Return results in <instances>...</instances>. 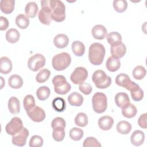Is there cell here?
Wrapping results in <instances>:
<instances>
[{"label":"cell","instance_id":"6da1fadb","mask_svg":"<svg viewBox=\"0 0 147 147\" xmlns=\"http://www.w3.org/2000/svg\"><path fill=\"white\" fill-rule=\"evenodd\" d=\"M106 51L104 46L99 42L92 44L89 48L88 59L95 65H100L104 59Z\"/></svg>","mask_w":147,"mask_h":147},{"label":"cell","instance_id":"7a4b0ae2","mask_svg":"<svg viewBox=\"0 0 147 147\" xmlns=\"http://www.w3.org/2000/svg\"><path fill=\"white\" fill-rule=\"evenodd\" d=\"M47 5L52 10V20L56 22L63 21L65 18V7L61 1L45 0Z\"/></svg>","mask_w":147,"mask_h":147},{"label":"cell","instance_id":"3957f363","mask_svg":"<svg viewBox=\"0 0 147 147\" xmlns=\"http://www.w3.org/2000/svg\"><path fill=\"white\" fill-rule=\"evenodd\" d=\"M71 57L67 52H61L53 56L52 60L53 68L58 71L66 69L70 65Z\"/></svg>","mask_w":147,"mask_h":147},{"label":"cell","instance_id":"277c9868","mask_svg":"<svg viewBox=\"0 0 147 147\" xmlns=\"http://www.w3.org/2000/svg\"><path fill=\"white\" fill-rule=\"evenodd\" d=\"M92 80L95 86L100 89L106 88L111 83V78L107 76L103 70L95 71L92 76Z\"/></svg>","mask_w":147,"mask_h":147},{"label":"cell","instance_id":"5b68a950","mask_svg":"<svg viewBox=\"0 0 147 147\" xmlns=\"http://www.w3.org/2000/svg\"><path fill=\"white\" fill-rule=\"evenodd\" d=\"M52 83L54 86V90L57 94H66L71 88L70 84L67 82L65 78L63 75L55 76L52 79Z\"/></svg>","mask_w":147,"mask_h":147},{"label":"cell","instance_id":"8992f818","mask_svg":"<svg viewBox=\"0 0 147 147\" xmlns=\"http://www.w3.org/2000/svg\"><path fill=\"white\" fill-rule=\"evenodd\" d=\"M92 103L94 111L98 114L103 113L107 109V99L103 92L95 93L92 96Z\"/></svg>","mask_w":147,"mask_h":147},{"label":"cell","instance_id":"52a82bcc","mask_svg":"<svg viewBox=\"0 0 147 147\" xmlns=\"http://www.w3.org/2000/svg\"><path fill=\"white\" fill-rule=\"evenodd\" d=\"M45 64V57L40 53L32 56L28 60V68L32 71L36 72L42 68Z\"/></svg>","mask_w":147,"mask_h":147},{"label":"cell","instance_id":"ba28073f","mask_svg":"<svg viewBox=\"0 0 147 147\" xmlns=\"http://www.w3.org/2000/svg\"><path fill=\"white\" fill-rule=\"evenodd\" d=\"M23 128V123L21 119L19 117H14L6 125L5 130L8 134L14 136L21 131Z\"/></svg>","mask_w":147,"mask_h":147},{"label":"cell","instance_id":"9c48e42d","mask_svg":"<svg viewBox=\"0 0 147 147\" xmlns=\"http://www.w3.org/2000/svg\"><path fill=\"white\" fill-rule=\"evenodd\" d=\"M41 5L42 8L38 14V19L42 24L49 25L52 20V10L47 5L45 0L41 1Z\"/></svg>","mask_w":147,"mask_h":147},{"label":"cell","instance_id":"30bf717a","mask_svg":"<svg viewBox=\"0 0 147 147\" xmlns=\"http://www.w3.org/2000/svg\"><path fill=\"white\" fill-rule=\"evenodd\" d=\"M88 76L87 70L82 67L76 68L71 75L70 79L75 84H80L86 80Z\"/></svg>","mask_w":147,"mask_h":147},{"label":"cell","instance_id":"8fae6325","mask_svg":"<svg viewBox=\"0 0 147 147\" xmlns=\"http://www.w3.org/2000/svg\"><path fill=\"white\" fill-rule=\"evenodd\" d=\"M29 133L28 130L24 127L21 131L12 137V143L14 145L23 146L26 144V139L29 136Z\"/></svg>","mask_w":147,"mask_h":147},{"label":"cell","instance_id":"7c38bea8","mask_svg":"<svg viewBox=\"0 0 147 147\" xmlns=\"http://www.w3.org/2000/svg\"><path fill=\"white\" fill-rule=\"evenodd\" d=\"M27 114L33 121L36 122H42L45 118L44 110L38 106H34L32 110L27 113Z\"/></svg>","mask_w":147,"mask_h":147},{"label":"cell","instance_id":"4fadbf2b","mask_svg":"<svg viewBox=\"0 0 147 147\" xmlns=\"http://www.w3.org/2000/svg\"><path fill=\"white\" fill-rule=\"evenodd\" d=\"M126 52V47L125 45L121 42L116 45L111 46V54L112 57L119 59L122 57Z\"/></svg>","mask_w":147,"mask_h":147},{"label":"cell","instance_id":"5bb4252c","mask_svg":"<svg viewBox=\"0 0 147 147\" xmlns=\"http://www.w3.org/2000/svg\"><path fill=\"white\" fill-rule=\"evenodd\" d=\"M91 33L94 38L103 40L106 36L107 29L102 25H96L92 28Z\"/></svg>","mask_w":147,"mask_h":147},{"label":"cell","instance_id":"9a60e30c","mask_svg":"<svg viewBox=\"0 0 147 147\" xmlns=\"http://www.w3.org/2000/svg\"><path fill=\"white\" fill-rule=\"evenodd\" d=\"M114 124V119L112 117L105 115L100 117L98 120L99 127L103 130H109L111 129Z\"/></svg>","mask_w":147,"mask_h":147},{"label":"cell","instance_id":"2e32d148","mask_svg":"<svg viewBox=\"0 0 147 147\" xmlns=\"http://www.w3.org/2000/svg\"><path fill=\"white\" fill-rule=\"evenodd\" d=\"M115 83L119 86L124 87L127 90L131 84L132 81L127 75L122 73L117 76L115 78Z\"/></svg>","mask_w":147,"mask_h":147},{"label":"cell","instance_id":"e0dca14e","mask_svg":"<svg viewBox=\"0 0 147 147\" xmlns=\"http://www.w3.org/2000/svg\"><path fill=\"white\" fill-rule=\"evenodd\" d=\"M115 102L118 107L123 108L130 103V99L126 93L119 92L115 96Z\"/></svg>","mask_w":147,"mask_h":147},{"label":"cell","instance_id":"ac0fdd59","mask_svg":"<svg viewBox=\"0 0 147 147\" xmlns=\"http://www.w3.org/2000/svg\"><path fill=\"white\" fill-rule=\"evenodd\" d=\"M54 45L58 48H64L66 47L69 43L68 36L64 34H59L53 38Z\"/></svg>","mask_w":147,"mask_h":147},{"label":"cell","instance_id":"d6986e66","mask_svg":"<svg viewBox=\"0 0 147 147\" xmlns=\"http://www.w3.org/2000/svg\"><path fill=\"white\" fill-rule=\"evenodd\" d=\"M0 71L1 74H7L12 70V63L10 59L3 56L0 59Z\"/></svg>","mask_w":147,"mask_h":147},{"label":"cell","instance_id":"ffe728a7","mask_svg":"<svg viewBox=\"0 0 147 147\" xmlns=\"http://www.w3.org/2000/svg\"><path fill=\"white\" fill-rule=\"evenodd\" d=\"M144 140L145 134L144 132L141 130L134 131L130 137L131 142L134 146H140L144 143Z\"/></svg>","mask_w":147,"mask_h":147},{"label":"cell","instance_id":"44dd1931","mask_svg":"<svg viewBox=\"0 0 147 147\" xmlns=\"http://www.w3.org/2000/svg\"><path fill=\"white\" fill-rule=\"evenodd\" d=\"M68 101L71 106H80L83 102V97L80 94L74 92L68 96Z\"/></svg>","mask_w":147,"mask_h":147},{"label":"cell","instance_id":"7402d4cb","mask_svg":"<svg viewBox=\"0 0 147 147\" xmlns=\"http://www.w3.org/2000/svg\"><path fill=\"white\" fill-rule=\"evenodd\" d=\"M8 109L11 114H16L20 113V103L17 98L12 96L9 99Z\"/></svg>","mask_w":147,"mask_h":147},{"label":"cell","instance_id":"603a6c76","mask_svg":"<svg viewBox=\"0 0 147 147\" xmlns=\"http://www.w3.org/2000/svg\"><path fill=\"white\" fill-rule=\"evenodd\" d=\"M38 6L34 2L28 3L25 8V13L28 18H34L38 11Z\"/></svg>","mask_w":147,"mask_h":147},{"label":"cell","instance_id":"cb8c5ba5","mask_svg":"<svg viewBox=\"0 0 147 147\" xmlns=\"http://www.w3.org/2000/svg\"><path fill=\"white\" fill-rule=\"evenodd\" d=\"M14 4L15 1L13 0H2L0 5L1 10L5 14H10L14 10Z\"/></svg>","mask_w":147,"mask_h":147},{"label":"cell","instance_id":"d4e9b609","mask_svg":"<svg viewBox=\"0 0 147 147\" xmlns=\"http://www.w3.org/2000/svg\"><path fill=\"white\" fill-rule=\"evenodd\" d=\"M106 68L110 72L117 71L121 67V61L119 59H115L112 56L109 57L106 63Z\"/></svg>","mask_w":147,"mask_h":147},{"label":"cell","instance_id":"484cf974","mask_svg":"<svg viewBox=\"0 0 147 147\" xmlns=\"http://www.w3.org/2000/svg\"><path fill=\"white\" fill-rule=\"evenodd\" d=\"M8 84L11 88L18 89L21 88L23 85V80L18 75H12L8 79Z\"/></svg>","mask_w":147,"mask_h":147},{"label":"cell","instance_id":"4316f807","mask_svg":"<svg viewBox=\"0 0 147 147\" xmlns=\"http://www.w3.org/2000/svg\"><path fill=\"white\" fill-rule=\"evenodd\" d=\"M137 110L136 106L131 104L129 103L127 105L122 108V114L123 117L127 118H131L136 116Z\"/></svg>","mask_w":147,"mask_h":147},{"label":"cell","instance_id":"83f0119b","mask_svg":"<svg viewBox=\"0 0 147 147\" xmlns=\"http://www.w3.org/2000/svg\"><path fill=\"white\" fill-rule=\"evenodd\" d=\"M20 37V34L19 32L14 28L9 29L6 33V39L10 43H16L17 42Z\"/></svg>","mask_w":147,"mask_h":147},{"label":"cell","instance_id":"f1b7e54d","mask_svg":"<svg viewBox=\"0 0 147 147\" xmlns=\"http://www.w3.org/2000/svg\"><path fill=\"white\" fill-rule=\"evenodd\" d=\"M107 40L111 46L116 45L122 42L121 35L117 32H112L108 33L106 36Z\"/></svg>","mask_w":147,"mask_h":147},{"label":"cell","instance_id":"f546056e","mask_svg":"<svg viewBox=\"0 0 147 147\" xmlns=\"http://www.w3.org/2000/svg\"><path fill=\"white\" fill-rule=\"evenodd\" d=\"M72 51L76 56H82L85 52V46L80 41H75L72 44Z\"/></svg>","mask_w":147,"mask_h":147},{"label":"cell","instance_id":"4dcf8cb0","mask_svg":"<svg viewBox=\"0 0 147 147\" xmlns=\"http://www.w3.org/2000/svg\"><path fill=\"white\" fill-rule=\"evenodd\" d=\"M52 106L55 111L57 112H63L66 108V103L63 98L57 97L52 100Z\"/></svg>","mask_w":147,"mask_h":147},{"label":"cell","instance_id":"1f68e13d","mask_svg":"<svg viewBox=\"0 0 147 147\" xmlns=\"http://www.w3.org/2000/svg\"><path fill=\"white\" fill-rule=\"evenodd\" d=\"M131 130V124L126 121H119L117 125V130L120 134H127L130 133Z\"/></svg>","mask_w":147,"mask_h":147},{"label":"cell","instance_id":"d6a6232c","mask_svg":"<svg viewBox=\"0 0 147 147\" xmlns=\"http://www.w3.org/2000/svg\"><path fill=\"white\" fill-rule=\"evenodd\" d=\"M16 24L20 29H25L29 25V20L24 14H20L16 18Z\"/></svg>","mask_w":147,"mask_h":147},{"label":"cell","instance_id":"836d02e7","mask_svg":"<svg viewBox=\"0 0 147 147\" xmlns=\"http://www.w3.org/2000/svg\"><path fill=\"white\" fill-rule=\"evenodd\" d=\"M50 94V89L47 86L40 87L36 91L37 97L40 100H45L49 98Z\"/></svg>","mask_w":147,"mask_h":147},{"label":"cell","instance_id":"e575fe53","mask_svg":"<svg viewBox=\"0 0 147 147\" xmlns=\"http://www.w3.org/2000/svg\"><path fill=\"white\" fill-rule=\"evenodd\" d=\"M23 105L26 113L32 110L35 105V99L33 95H27L25 96L23 100Z\"/></svg>","mask_w":147,"mask_h":147},{"label":"cell","instance_id":"d590c367","mask_svg":"<svg viewBox=\"0 0 147 147\" xmlns=\"http://www.w3.org/2000/svg\"><path fill=\"white\" fill-rule=\"evenodd\" d=\"M146 71L145 68L141 66L138 65L136 67L132 72L133 78L136 80H141L146 75Z\"/></svg>","mask_w":147,"mask_h":147},{"label":"cell","instance_id":"8d00e7d4","mask_svg":"<svg viewBox=\"0 0 147 147\" xmlns=\"http://www.w3.org/2000/svg\"><path fill=\"white\" fill-rule=\"evenodd\" d=\"M75 124L80 127H84L88 123L87 115L84 113H78L75 118Z\"/></svg>","mask_w":147,"mask_h":147},{"label":"cell","instance_id":"74e56055","mask_svg":"<svg viewBox=\"0 0 147 147\" xmlns=\"http://www.w3.org/2000/svg\"><path fill=\"white\" fill-rule=\"evenodd\" d=\"M50 75L51 72L48 69H42L37 74L36 80L39 83H44L49 79Z\"/></svg>","mask_w":147,"mask_h":147},{"label":"cell","instance_id":"f35d334b","mask_svg":"<svg viewBox=\"0 0 147 147\" xmlns=\"http://www.w3.org/2000/svg\"><path fill=\"white\" fill-rule=\"evenodd\" d=\"M113 5L114 9L118 13L124 12L127 7V3L125 0H115Z\"/></svg>","mask_w":147,"mask_h":147},{"label":"cell","instance_id":"ab89813d","mask_svg":"<svg viewBox=\"0 0 147 147\" xmlns=\"http://www.w3.org/2000/svg\"><path fill=\"white\" fill-rule=\"evenodd\" d=\"M83 136V131L78 127H73L69 131V137L74 141H79Z\"/></svg>","mask_w":147,"mask_h":147},{"label":"cell","instance_id":"60d3db41","mask_svg":"<svg viewBox=\"0 0 147 147\" xmlns=\"http://www.w3.org/2000/svg\"><path fill=\"white\" fill-rule=\"evenodd\" d=\"M130 94L133 100L136 102L141 100L144 97V92L140 86L131 90L130 91Z\"/></svg>","mask_w":147,"mask_h":147},{"label":"cell","instance_id":"b9f144b4","mask_svg":"<svg viewBox=\"0 0 147 147\" xmlns=\"http://www.w3.org/2000/svg\"><path fill=\"white\" fill-rule=\"evenodd\" d=\"M64 136H65V131L64 128L53 129L52 137L55 141L57 142L61 141L63 140Z\"/></svg>","mask_w":147,"mask_h":147},{"label":"cell","instance_id":"7bdbcfd3","mask_svg":"<svg viewBox=\"0 0 147 147\" xmlns=\"http://www.w3.org/2000/svg\"><path fill=\"white\" fill-rule=\"evenodd\" d=\"M44 141L41 137L34 135L33 136L29 141V146L30 147H40L43 145Z\"/></svg>","mask_w":147,"mask_h":147},{"label":"cell","instance_id":"ee69618b","mask_svg":"<svg viewBox=\"0 0 147 147\" xmlns=\"http://www.w3.org/2000/svg\"><path fill=\"white\" fill-rule=\"evenodd\" d=\"M83 146L84 147H88V146L100 147L101 146V144L95 137H89L84 140Z\"/></svg>","mask_w":147,"mask_h":147},{"label":"cell","instance_id":"f6af8a7d","mask_svg":"<svg viewBox=\"0 0 147 147\" xmlns=\"http://www.w3.org/2000/svg\"><path fill=\"white\" fill-rule=\"evenodd\" d=\"M66 123L65 120L61 117H56L53 119L51 123L52 129L64 128L65 129Z\"/></svg>","mask_w":147,"mask_h":147},{"label":"cell","instance_id":"bcb514c9","mask_svg":"<svg viewBox=\"0 0 147 147\" xmlns=\"http://www.w3.org/2000/svg\"><path fill=\"white\" fill-rule=\"evenodd\" d=\"M79 89L84 95L90 94L92 90V88L91 86L89 83L86 82H83L79 84Z\"/></svg>","mask_w":147,"mask_h":147},{"label":"cell","instance_id":"7dc6e473","mask_svg":"<svg viewBox=\"0 0 147 147\" xmlns=\"http://www.w3.org/2000/svg\"><path fill=\"white\" fill-rule=\"evenodd\" d=\"M146 113L142 114L140 115L138 119V125L143 128V129H146L147 127L146 125Z\"/></svg>","mask_w":147,"mask_h":147},{"label":"cell","instance_id":"c3c4849f","mask_svg":"<svg viewBox=\"0 0 147 147\" xmlns=\"http://www.w3.org/2000/svg\"><path fill=\"white\" fill-rule=\"evenodd\" d=\"M9 21L6 17L3 16L0 17V30H5L9 27Z\"/></svg>","mask_w":147,"mask_h":147}]
</instances>
